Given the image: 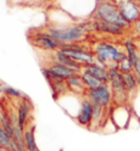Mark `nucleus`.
<instances>
[{"instance_id": "f257e3e1", "label": "nucleus", "mask_w": 140, "mask_h": 151, "mask_svg": "<svg viewBox=\"0 0 140 151\" xmlns=\"http://www.w3.org/2000/svg\"><path fill=\"white\" fill-rule=\"evenodd\" d=\"M94 19H100L105 22L116 24L118 27H123L124 30L129 29L131 24L121 14L117 4H114L108 1H103L96 7L94 12Z\"/></svg>"}, {"instance_id": "f03ea898", "label": "nucleus", "mask_w": 140, "mask_h": 151, "mask_svg": "<svg viewBox=\"0 0 140 151\" xmlns=\"http://www.w3.org/2000/svg\"><path fill=\"white\" fill-rule=\"evenodd\" d=\"M87 32L88 29L84 25H71V27L69 25V27H48V31L46 33L64 45L83 40Z\"/></svg>"}, {"instance_id": "7ed1b4c3", "label": "nucleus", "mask_w": 140, "mask_h": 151, "mask_svg": "<svg viewBox=\"0 0 140 151\" xmlns=\"http://www.w3.org/2000/svg\"><path fill=\"white\" fill-rule=\"evenodd\" d=\"M95 59L98 64L105 66L106 68L117 66L119 61L126 56L117 47L108 43H100L95 46Z\"/></svg>"}, {"instance_id": "20e7f679", "label": "nucleus", "mask_w": 140, "mask_h": 151, "mask_svg": "<svg viewBox=\"0 0 140 151\" xmlns=\"http://www.w3.org/2000/svg\"><path fill=\"white\" fill-rule=\"evenodd\" d=\"M108 73H110V83L112 95H113V102L115 103V105H127L130 94L124 86L121 72L118 70L117 66H114V67L108 68Z\"/></svg>"}, {"instance_id": "39448f33", "label": "nucleus", "mask_w": 140, "mask_h": 151, "mask_svg": "<svg viewBox=\"0 0 140 151\" xmlns=\"http://www.w3.org/2000/svg\"><path fill=\"white\" fill-rule=\"evenodd\" d=\"M60 49L66 55L71 57L73 60H76L77 63H79L82 66L95 64L96 63L95 57L92 54L88 53L87 50H84L79 45H76V44H64V45L61 46Z\"/></svg>"}, {"instance_id": "423d86ee", "label": "nucleus", "mask_w": 140, "mask_h": 151, "mask_svg": "<svg viewBox=\"0 0 140 151\" xmlns=\"http://www.w3.org/2000/svg\"><path fill=\"white\" fill-rule=\"evenodd\" d=\"M92 104H98L104 109H108L111 103L113 102V95L107 84H104L103 87L98 88L96 90H89L85 94Z\"/></svg>"}, {"instance_id": "0eeeda50", "label": "nucleus", "mask_w": 140, "mask_h": 151, "mask_svg": "<svg viewBox=\"0 0 140 151\" xmlns=\"http://www.w3.org/2000/svg\"><path fill=\"white\" fill-rule=\"evenodd\" d=\"M92 118H93L92 103L90 102V100L88 98H84L80 103V110L76 115V121L80 126L91 129Z\"/></svg>"}, {"instance_id": "6e6552de", "label": "nucleus", "mask_w": 140, "mask_h": 151, "mask_svg": "<svg viewBox=\"0 0 140 151\" xmlns=\"http://www.w3.org/2000/svg\"><path fill=\"white\" fill-rule=\"evenodd\" d=\"M130 116L131 112L128 105H115L111 112L112 122L117 128H125L128 125Z\"/></svg>"}, {"instance_id": "1a4fd4ad", "label": "nucleus", "mask_w": 140, "mask_h": 151, "mask_svg": "<svg viewBox=\"0 0 140 151\" xmlns=\"http://www.w3.org/2000/svg\"><path fill=\"white\" fill-rule=\"evenodd\" d=\"M117 7L129 23L136 22L140 19V9L133 0H119L117 2Z\"/></svg>"}, {"instance_id": "9d476101", "label": "nucleus", "mask_w": 140, "mask_h": 151, "mask_svg": "<svg viewBox=\"0 0 140 151\" xmlns=\"http://www.w3.org/2000/svg\"><path fill=\"white\" fill-rule=\"evenodd\" d=\"M33 45L36 47H39L45 50H58L61 48L62 44L56 41L55 38L49 36L47 33H42V34H36L34 38L32 40Z\"/></svg>"}, {"instance_id": "9b49d317", "label": "nucleus", "mask_w": 140, "mask_h": 151, "mask_svg": "<svg viewBox=\"0 0 140 151\" xmlns=\"http://www.w3.org/2000/svg\"><path fill=\"white\" fill-rule=\"evenodd\" d=\"M32 110H33L32 103H31L27 98H23L19 105L18 115H17L18 125H19L20 129H21L22 132H24V130L27 129V122H29V117L31 116Z\"/></svg>"}, {"instance_id": "f8f14e48", "label": "nucleus", "mask_w": 140, "mask_h": 151, "mask_svg": "<svg viewBox=\"0 0 140 151\" xmlns=\"http://www.w3.org/2000/svg\"><path fill=\"white\" fill-rule=\"evenodd\" d=\"M82 70L89 72L90 75H92L93 77L98 78V80H101L105 84L110 83V73H108V68H106L105 66L98 64V61L95 64L91 65H85L83 66Z\"/></svg>"}, {"instance_id": "ddd939ff", "label": "nucleus", "mask_w": 140, "mask_h": 151, "mask_svg": "<svg viewBox=\"0 0 140 151\" xmlns=\"http://www.w3.org/2000/svg\"><path fill=\"white\" fill-rule=\"evenodd\" d=\"M55 57H56V59H55L56 63L62 65L65 67H67V68L70 69V70L73 71L75 73H79V72L82 70V68H83L82 65H80L79 63H77L76 60H73L71 57H69L68 55H66L61 49L56 50Z\"/></svg>"}, {"instance_id": "4468645a", "label": "nucleus", "mask_w": 140, "mask_h": 151, "mask_svg": "<svg viewBox=\"0 0 140 151\" xmlns=\"http://www.w3.org/2000/svg\"><path fill=\"white\" fill-rule=\"evenodd\" d=\"M66 83H67L68 90L71 91L72 93H76V94H87L88 88L85 86V83H84L81 75H79V73H76L72 77L68 78V79L66 80Z\"/></svg>"}, {"instance_id": "2eb2a0df", "label": "nucleus", "mask_w": 140, "mask_h": 151, "mask_svg": "<svg viewBox=\"0 0 140 151\" xmlns=\"http://www.w3.org/2000/svg\"><path fill=\"white\" fill-rule=\"evenodd\" d=\"M93 29L98 32H103V33H108V34L113 35H121L124 33V29L118 27L116 24H112V23L105 22L103 20L94 19L93 22Z\"/></svg>"}, {"instance_id": "dca6fc26", "label": "nucleus", "mask_w": 140, "mask_h": 151, "mask_svg": "<svg viewBox=\"0 0 140 151\" xmlns=\"http://www.w3.org/2000/svg\"><path fill=\"white\" fill-rule=\"evenodd\" d=\"M0 148L2 149H7L9 151H23L21 146L15 142L14 140L12 139L11 137L8 135L7 132H4V127L0 125Z\"/></svg>"}, {"instance_id": "f3484780", "label": "nucleus", "mask_w": 140, "mask_h": 151, "mask_svg": "<svg viewBox=\"0 0 140 151\" xmlns=\"http://www.w3.org/2000/svg\"><path fill=\"white\" fill-rule=\"evenodd\" d=\"M47 69L49 70V72L53 76H55L56 78H59L61 80H67L68 78L72 77L73 75H76L73 71H71L70 69H68L67 67H65L62 65L58 64L56 61H54L53 64H50L47 67Z\"/></svg>"}, {"instance_id": "a211bd4d", "label": "nucleus", "mask_w": 140, "mask_h": 151, "mask_svg": "<svg viewBox=\"0 0 140 151\" xmlns=\"http://www.w3.org/2000/svg\"><path fill=\"white\" fill-rule=\"evenodd\" d=\"M35 127L34 125H32L30 127H27V129L23 132V137H24V147L29 151H37L38 148L36 146L35 141V135H34Z\"/></svg>"}, {"instance_id": "6ab92c4d", "label": "nucleus", "mask_w": 140, "mask_h": 151, "mask_svg": "<svg viewBox=\"0 0 140 151\" xmlns=\"http://www.w3.org/2000/svg\"><path fill=\"white\" fill-rule=\"evenodd\" d=\"M81 77H82V79H83L84 83H85V86H87L88 91L89 90H96V89L103 87V86L105 84L103 81L98 80V78L93 77L92 75H90L89 72L84 71V70H82V72H81Z\"/></svg>"}, {"instance_id": "aec40b11", "label": "nucleus", "mask_w": 140, "mask_h": 151, "mask_svg": "<svg viewBox=\"0 0 140 151\" xmlns=\"http://www.w3.org/2000/svg\"><path fill=\"white\" fill-rule=\"evenodd\" d=\"M121 78H123V82H124V86H125L126 90L130 93H135L139 87V84L137 82L136 77H135V73L133 72H126V73H121Z\"/></svg>"}, {"instance_id": "412c9836", "label": "nucleus", "mask_w": 140, "mask_h": 151, "mask_svg": "<svg viewBox=\"0 0 140 151\" xmlns=\"http://www.w3.org/2000/svg\"><path fill=\"white\" fill-rule=\"evenodd\" d=\"M125 47H126V50H127V57L130 59V61L133 63L134 67H135V65L137 64V61L139 59V54L137 52L136 44L131 40H127L125 42Z\"/></svg>"}, {"instance_id": "4be33fe9", "label": "nucleus", "mask_w": 140, "mask_h": 151, "mask_svg": "<svg viewBox=\"0 0 140 151\" xmlns=\"http://www.w3.org/2000/svg\"><path fill=\"white\" fill-rule=\"evenodd\" d=\"M117 68L121 73H126V72H133L134 70V65L130 61L128 57L125 56L121 59L119 63L117 64Z\"/></svg>"}, {"instance_id": "5701e85b", "label": "nucleus", "mask_w": 140, "mask_h": 151, "mask_svg": "<svg viewBox=\"0 0 140 151\" xmlns=\"http://www.w3.org/2000/svg\"><path fill=\"white\" fill-rule=\"evenodd\" d=\"M4 92L7 95H9L10 98H21L22 96V93L19 90H17V89L12 87H4Z\"/></svg>"}, {"instance_id": "b1692460", "label": "nucleus", "mask_w": 140, "mask_h": 151, "mask_svg": "<svg viewBox=\"0 0 140 151\" xmlns=\"http://www.w3.org/2000/svg\"><path fill=\"white\" fill-rule=\"evenodd\" d=\"M134 70H135V75L138 77L140 79V58L138 59L137 61V64L135 65V67H134Z\"/></svg>"}, {"instance_id": "393cba45", "label": "nucleus", "mask_w": 140, "mask_h": 151, "mask_svg": "<svg viewBox=\"0 0 140 151\" xmlns=\"http://www.w3.org/2000/svg\"><path fill=\"white\" fill-rule=\"evenodd\" d=\"M0 151H9V150H7V149H2V148H0Z\"/></svg>"}, {"instance_id": "a878e982", "label": "nucleus", "mask_w": 140, "mask_h": 151, "mask_svg": "<svg viewBox=\"0 0 140 151\" xmlns=\"http://www.w3.org/2000/svg\"><path fill=\"white\" fill-rule=\"evenodd\" d=\"M4 92V88H0V93H2Z\"/></svg>"}, {"instance_id": "bb28decb", "label": "nucleus", "mask_w": 140, "mask_h": 151, "mask_svg": "<svg viewBox=\"0 0 140 151\" xmlns=\"http://www.w3.org/2000/svg\"><path fill=\"white\" fill-rule=\"evenodd\" d=\"M96 1H98V2H100V4H101V2H103L104 0H96Z\"/></svg>"}, {"instance_id": "cd10ccee", "label": "nucleus", "mask_w": 140, "mask_h": 151, "mask_svg": "<svg viewBox=\"0 0 140 151\" xmlns=\"http://www.w3.org/2000/svg\"><path fill=\"white\" fill-rule=\"evenodd\" d=\"M23 151H29V150H27V149H24V150H23Z\"/></svg>"}, {"instance_id": "c85d7f7f", "label": "nucleus", "mask_w": 140, "mask_h": 151, "mask_svg": "<svg viewBox=\"0 0 140 151\" xmlns=\"http://www.w3.org/2000/svg\"><path fill=\"white\" fill-rule=\"evenodd\" d=\"M37 151H41V150H39V149H38V150H37Z\"/></svg>"}, {"instance_id": "c756f323", "label": "nucleus", "mask_w": 140, "mask_h": 151, "mask_svg": "<svg viewBox=\"0 0 140 151\" xmlns=\"http://www.w3.org/2000/svg\"><path fill=\"white\" fill-rule=\"evenodd\" d=\"M139 58H140V54H139Z\"/></svg>"}]
</instances>
